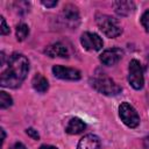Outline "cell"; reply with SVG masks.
<instances>
[{
	"instance_id": "cell-1",
	"label": "cell",
	"mask_w": 149,
	"mask_h": 149,
	"mask_svg": "<svg viewBox=\"0 0 149 149\" xmlns=\"http://www.w3.org/2000/svg\"><path fill=\"white\" fill-rule=\"evenodd\" d=\"M29 71V61L21 54H13L8 59L7 69L1 73L0 84L3 87L15 88L22 84Z\"/></svg>"
},
{
	"instance_id": "cell-2",
	"label": "cell",
	"mask_w": 149,
	"mask_h": 149,
	"mask_svg": "<svg viewBox=\"0 0 149 149\" xmlns=\"http://www.w3.org/2000/svg\"><path fill=\"white\" fill-rule=\"evenodd\" d=\"M91 85L94 90H97L99 93H102L105 95H116L121 92V87L109 77L100 74L95 76L91 79Z\"/></svg>"
},
{
	"instance_id": "cell-3",
	"label": "cell",
	"mask_w": 149,
	"mask_h": 149,
	"mask_svg": "<svg viewBox=\"0 0 149 149\" xmlns=\"http://www.w3.org/2000/svg\"><path fill=\"white\" fill-rule=\"evenodd\" d=\"M97 24H98L99 29L107 37H111V38H114L122 33V28L120 27L119 22L109 15H98Z\"/></svg>"
},
{
	"instance_id": "cell-4",
	"label": "cell",
	"mask_w": 149,
	"mask_h": 149,
	"mask_svg": "<svg viewBox=\"0 0 149 149\" xmlns=\"http://www.w3.org/2000/svg\"><path fill=\"white\" fill-rule=\"evenodd\" d=\"M119 115L122 122L129 128H135L140 123V116L136 109L128 102H122L119 107Z\"/></svg>"
},
{
	"instance_id": "cell-5",
	"label": "cell",
	"mask_w": 149,
	"mask_h": 149,
	"mask_svg": "<svg viewBox=\"0 0 149 149\" xmlns=\"http://www.w3.org/2000/svg\"><path fill=\"white\" fill-rule=\"evenodd\" d=\"M128 81L129 84L135 88L140 90L143 87L144 84V78H143V71L140 62L137 59H132L129 62V68H128Z\"/></svg>"
},
{
	"instance_id": "cell-6",
	"label": "cell",
	"mask_w": 149,
	"mask_h": 149,
	"mask_svg": "<svg viewBox=\"0 0 149 149\" xmlns=\"http://www.w3.org/2000/svg\"><path fill=\"white\" fill-rule=\"evenodd\" d=\"M80 43L86 50H90V51H98L104 45V42H102L101 37L98 34L90 33V31H86L81 35Z\"/></svg>"
},
{
	"instance_id": "cell-7",
	"label": "cell",
	"mask_w": 149,
	"mask_h": 149,
	"mask_svg": "<svg viewBox=\"0 0 149 149\" xmlns=\"http://www.w3.org/2000/svg\"><path fill=\"white\" fill-rule=\"evenodd\" d=\"M52 72L57 78L66 79V80H78L80 78V71L72 68H66L63 65H55L52 68Z\"/></svg>"
},
{
	"instance_id": "cell-8",
	"label": "cell",
	"mask_w": 149,
	"mask_h": 149,
	"mask_svg": "<svg viewBox=\"0 0 149 149\" xmlns=\"http://www.w3.org/2000/svg\"><path fill=\"white\" fill-rule=\"evenodd\" d=\"M123 56V51L119 48H112V49H107L105 50L101 55H100V62L104 65L111 66L116 64Z\"/></svg>"
},
{
	"instance_id": "cell-9",
	"label": "cell",
	"mask_w": 149,
	"mask_h": 149,
	"mask_svg": "<svg viewBox=\"0 0 149 149\" xmlns=\"http://www.w3.org/2000/svg\"><path fill=\"white\" fill-rule=\"evenodd\" d=\"M62 19L64 20V22L69 26H76L79 21V13L77 10V8L72 5H68L63 8L62 12Z\"/></svg>"
},
{
	"instance_id": "cell-10",
	"label": "cell",
	"mask_w": 149,
	"mask_h": 149,
	"mask_svg": "<svg viewBox=\"0 0 149 149\" xmlns=\"http://www.w3.org/2000/svg\"><path fill=\"white\" fill-rule=\"evenodd\" d=\"M100 148V140L98 136L93 134H87L81 137L78 142L77 149H99Z\"/></svg>"
},
{
	"instance_id": "cell-11",
	"label": "cell",
	"mask_w": 149,
	"mask_h": 149,
	"mask_svg": "<svg viewBox=\"0 0 149 149\" xmlns=\"http://www.w3.org/2000/svg\"><path fill=\"white\" fill-rule=\"evenodd\" d=\"M44 52L50 57H63V58H68L69 57V51L62 43L50 44L49 47H47Z\"/></svg>"
},
{
	"instance_id": "cell-12",
	"label": "cell",
	"mask_w": 149,
	"mask_h": 149,
	"mask_svg": "<svg viewBox=\"0 0 149 149\" xmlns=\"http://www.w3.org/2000/svg\"><path fill=\"white\" fill-rule=\"evenodd\" d=\"M85 128H86V125L84 123L83 120H80L79 118H72L69 121V123L65 128V132L70 135H76V134H79L83 130H85Z\"/></svg>"
},
{
	"instance_id": "cell-13",
	"label": "cell",
	"mask_w": 149,
	"mask_h": 149,
	"mask_svg": "<svg viewBox=\"0 0 149 149\" xmlns=\"http://www.w3.org/2000/svg\"><path fill=\"white\" fill-rule=\"evenodd\" d=\"M31 84H33V87H34L37 92H40V93H44V92H47V90L49 88V84H48L47 78H45L44 76L40 74V73H37V74L34 76Z\"/></svg>"
},
{
	"instance_id": "cell-14",
	"label": "cell",
	"mask_w": 149,
	"mask_h": 149,
	"mask_svg": "<svg viewBox=\"0 0 149 149\" xmlns=\"http://www.w3.org/2000/svg\"><path fill=\"white\" fill-rule=\"evenodd\" d=\"M115 12L119 15H128L134 9V3L130 1H116L113 3Z\"/></svg>"
},
{
	"instance_id": "cell-15",
	"label": "cell",
	"mask_w": 149,
	"mask_h": 149,
	"mask_svg": "<svg viewBox=\"0 0 149 149\" xmlns=\"http://www.w3.org/2000/svg\"><path fill=\"white\" fill-rule=\"evenodd\" d=\"M29 34V28L24 23H20L16 26V38L17 41H23Z\"/></svg>"
},
{
	"instance_id": "cell-16",
	"label": "cell",
	"mask_w": 149,
	"mask_h": 149,
	"mask_svg": "<svg viewBox=\"0 0 149 149\" xmlns=\"http://www.w3.org/2000/svg\"><path fill=\"white\" fill-rule=\"evenodd\" d=\"M12 104H13L12 97L9 94H7L6 92L1 91L0 92V107L2 109H5V108H8L9 106H12Z\"/></svg>"
},
{
	"instance_id": "cell-17",
	"label": "cell",
	"mask_w": 149,
	"mask_h": 149,
	"mask_svg": "<svg viewBox=\"0 0 149 149\" xmlns=\"http://www.w3.org/2000/svg\"><path fill=\"white\" fill-rule=\"evenodd\" d=\"M141 23H142V26L144 27V29L149 33V10H147V12L142 15V17H141Z\"/></svg>"
},
{
	"instance_id": "cell-18",
	"label": "cell",
	"mask_w": 149,
	"mask_h": 149,
	"mask_svg": "<svg viewBox=\"0 0 149 149\" xmlns=\"http://www.w3.org/2000/svg\"><path fill=\"white\" fill-rule=\"evenodd\" d=\"M0 21H1V28H0L1 34H2V35H7V34H9V28H8V26H7L6 21H5V17L1 16V17H0Z\"/></svg>"
},
{
	"instance_id": "cell-19",
	"label": "cell",
	"mask_w": 149,
	"mask_h": 149,
	"mask_svg": "<svg viewBox=\"0 0 149 149\" xmlns=\"http://www.w3.org/2000/svg\"><path fill=\"white\" fill-rule=\"evenodd\" d=\"M26 133H27L30 137H33L34 140H38V139H40V135H38L37 130H35L34 128H28V129L26 130Z\"/></svg>"
},
{
	"instance_id": "cell-20",
	"label": "cell",
	"mask_w": 149,
	"mask_h": 149,
	"mask_svg": "<svg viewBox=\"0 0 149 149\" xmlns=\"http://www.w3.org/2000/svg\"><path fill=\"white\" fill-rule=\"evenodd\" d=\"M9 149H27V148H26L24 144H22L21 142H16V143H14Z\"/></svg>"
},
{
	"instance_id": "cell-21",
	"label": "cell",
	"mask_w": 149,
	"mask_h": 149,
	"mask_svg": "<svg viewBox=\"0 0 149 149\" xmlns=\"http://www.w3.org/2000/svg\"><path fill=\"white\" fill-rule=\"evenodd\" d=\"M42 3L47 7H54L57 5V1H42Z\"/></svg>"
},
{
	"instance_id": "cell-22",
	"label": "cell",
	"mask_w": 149,
	"mask_h": 149,
	"mask_svg": "<svg viewBox=\"0 0 149 149\" xmlns=\"http://www.w3.org/2000/svg\"><path fill=\"white\" fill-rule=\"evenodd\" d=\"M40 149H57V148L54 147V146H47V144H44V146H41Z\"/></svg>"
},
{
	"instance_id": "cell-23",
	"label": "cell",
	"mask_w": 149,
	"mask_h": 149,
	"mask_svg": "<svg viewBox=\"0 0 149 149\" xmlns=\"http://www.w3.org/2000/svg\"><path fill=\"white\" fill-rule=\"evenodd\" d=\"M3 62H5V55H3V52H1V62H0V64L3 65Z\"/></svg>"
},
{
	"instance_id": "cell-24",
	"label": "cell",
	"mask_w": 149,
	"mask_h": 149,
	"mask_svg": "<svg viewBox=\"0 0 149 149\" xmlns=\"http://www.w3.org/2000/svg\"><path fill=\"white\" fill-rule=\"evenodd\" d=\"M1 134H2V139H1V141H2V143H3L5 137H6V134H5V130H3V129H1Z\"/></svg>"
}]
</instances>
